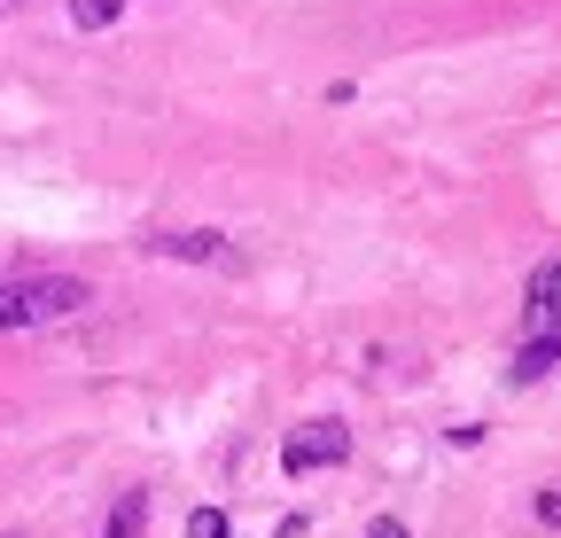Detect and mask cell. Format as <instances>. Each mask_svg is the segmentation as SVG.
I'll use <instances>...</instances> for the list:
<instances>
[{
    "instance_id": "cell-5",
    "label": "cell",
    "mask_w": 561,
    "mask_h": 538,
    "mask_svg": "<svg viewBox=\"0 0 561 538\" xmlns=\"http://www.w3.org/2000/svg\"><path fill=\"white\" fill-rule=\"evenodd\" d=\"M523 305H530V328H561V257H546L538 274H530Z\"/></svg>"
},
{
    "instance_id": "cell-3",
    "label": "cell",
    "mask_w": 561,
    "mask_h": 538,
    "mask_svg": "<svg viewBox=\"0 0 561 538\" xmlns=\"http://www.w3.org/2000/svg\"><path fill=\"white\" fill-rule=\"evenodd\" d=\"M140 250H149V257H180V265H219V274H242V250L227 234H149Z\"/></svg>"
},
{
    "instance_id": "cell-8",
    "label": "cell",
    "mask_w": 561,
    "mask_h": 538,
    "mask_svg": "<svg viewBox=\"0 0 561 538\" xmlns=\"http://www.w3.org/2000/svg\"><path fill=\"white\" fill-rule=\"evenodd\" d=\"M187 538H234L227 507H195V515H187Z\"/></svg>"
},
{
    "instance_id": "cell-10",
    "label": "cell",
    "mask_w": 561,
    "mask_h": 538,
    "mask_svg": "<svg viewBox=\"0 0 561 538\" xmlns=\"http://www.w3.org/2000/svg\"><path fill=\"white\" fill-rule=\"evenodd\" d=\"M367 538H405V523H390V515H382V523H375Z\"/></svg>"
},
{
    "instance_id": "cell-1",
    "label": "cell",
    "mask_w": 561,
    "mask_h": 538,
    "mask_svg": "<svg viewBox=\"0 0 561 538\" xmlns=\"http://www.w3.org/2000/svg\"><path fill=\"white\" fill-rule=\"evenodd\" d=\"M70 312H87L79 274H0V328H55Z\"/></svg>"
},
{
    "instance_id": "cell-11",
    "label": "cell",
    "mask_w": 561,
    "mask_h": 538,
    "mask_svg": "<svg viewBox=\"0 0 561 538\" xmlns=\"http://www.w3.org/2000/svg\"><path fill=\"white\" fill-rule=\"evenodd\" d=\"M0 9H16V0H0Z\"/></svg>"
},
{
    "instance_id": "cell-6",
    "label": "cell",
    "mask_w": 561,
    "mask_h": 538,
    "mask_svg": "<svg viewBox=\"0 0 561 538\" xmlns=\"http://www.w3.org/2000/svg\"><path fill=\"white\" fill-rule=\"evenodd\" d=\"M140 530H149V492H117V507H110V530L102 538H140Z\"/></svg>"
},
{
    "instance_id": "cell-9",
    "label": "cell",
    "mask_w": 561,
    "mask_h": 538,
    "mask_svg": "<svg viewBox=\"0 0 561 538\" xmlns=\"http://www.w3.org/2000/svg\"><path fill=\"white\" fill-rule=\"evenodd\" d=\"M538 523H546V530H561V484H546V492H538Z\"/></svg>"
},
{
    "instance_id": "cell-2",
    "label": "cell",
    "mask_w": 561,
    "mask_h": 538,
    "mask_svg": "<svg viewBox=\"0 0 561 538\" xmlns=\"http://www.w3.org/2000/svg\"><path fill=\"white\" fill-rule=\"evenodd\" d=\"M351 460V430L343 422H297L280 437V468L289 477H320V468H343Z\"/></svg>"
},
{
    "instance_id": "cell-4",
    "label": "cell",
    "mask_w": 561,
    "mask_h": 538,
    "mask_svg": "<svg viewBox=\"0 0 561 538\" xmlns=\"http://www.w3.org/2000/svg\"><path fill=\"white\" fill-rule=\"evenodd\" d=\"M553 367H561V328H530L523 344H515L507 382H538V375H553Z\"/></svg>"
},
{
    "instance_id": "cell-7",
    "label": "cell",
    "mask_w": 561,
    "mask_h": 538,
    "mask_svg": "<svg viewBox=\"0 0 561 538\" xmlns=\"http://www.w3.org/2000/svg\"><path fill=\"white\" fill-rule=\"evenodd\" d=\"M125 16V0H70V24H79V32H110Z\"/></svg>"
}]
</instances>
